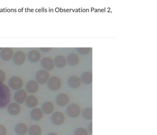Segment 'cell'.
I'll list each match as a JSON object with an SVG mask.
<instances>
[{
  "instance_id": "20",
  "label": "cell",
  "mask_w": 157,
  "mask_h": 135,
  "mask_svg": "<svg viewBox=\"0 0 157 135\" xmlns=\"http://www.w3.org/2000/svg\"><path fill=\"white\" fill-rule=\"evenodd\" d=\"M67 62L70 66H74L77 65L80 61V58L77 54L71 53L67 57Z\"/></svg>"
},
{
  "instance_id": "24",
  "label": "cell",
  "mask_w": 157,
  "mask_h": 135,
  "mask_svg": "<svg viewBox=\"0 0 157 135\" xmlns=\"http://www.w3.org/2000/svg\"><path fill=\"white\" fill-rule=\"evenodd\" d=\"M82 116L84 119L91 120L92 119V108L91 107H87L83 109L82 112Z\"/></svg>"
},
{
  "instance_id": "17",
  "label": "cell",
  "mask_w": 157,
  "mask_h": 135,
  "mask_svg": "<svg viewBox=\"0 0 157 135\" xmlns=\"http://www.w3.org/2000/svg\"><path fill=\"white\" fill-rule=\"evenodd\" d=\"M55 105L50 102H45L43 103L41 106V110L44 114L48 115L52 114L55 110Z\"/></svg>"
},
{
  "instance_id": "27",
  "label": "cell",
  "mask_w": 157,
  "mask_h": 135,
  "mask_svg": "<svg viewBox=\"0 0 157 135\" xmlns=\"http://www.w3.org/2000/svg\"><path fill=\"white\" fill-rule=\"evenodd\" d=\"M6 79V74L2 70H0V83H2L5 81Z\"/></svg>"
},
{
  "instance_id": "25",
  "label": "cell",
  "mask_w": 157,
  "mask_h": 135,
  "mask_svg": "<svg viewBox=\"0 0 157 135\" xmlns=\"http://www.w3.org/2000/svg\"><path fill=\"white\" fill-rule=\"evenodd\" d=\"M74 135H89V132L85 128L79 127L75 129Z\"/></svg>"
},
{
  "instance_id": "9",
  "label": "cell",
  "mask_w": 157,
  "mask_h": 135,
  "mask_svg": "<svg viewBox=\"0 0 157 135\" xmlns=\"http://www.w3.org/2000/svg\"><path fill=\"white\" fill-rule=\"evenodd\" d=\"M12 58L14 64L17 65H21L25 62L26 55L22 51H18L13 54Z\"/></svg>"
},
{
  "instance_id": "30",
  "label": "cell",
  "mask_w": 157,
  "mask_h": 135,
  "mask_svg": "<svg viewBox=\"0 0 157 135\" xmlns=\"http://www.w3.org/2000/svg\"><path fill=\"white\" fill-rule=\"evenodd\" d=\"M88 130L89 133L92 134V123H90L88 126Z\"/></svg>"
},
{
  "instance_id": "1",
  "label": "cell",
  "mask_w": 157,
  "mask_h": 135,
  "mask_svg": "<svg viewBox=\"0 0 157 135\" xmlns=\"http://www.w3.org/2000/svg\"><path fill=\"white\" fill-rule=\"evenodd\" d=\"M10 100V90L4 84L0 83V109L7 107Z\"/></svg>"
},
{
  "instance_id": "18",
  "label": "cell",
  "mask_w": 157,
  "mask_h": 135,
  "mask_svg": "<svg viewBox=\"0 0 157 135\" xmlns=\"http://www.w3.org/2000/svg\"><path fill=\"white\" fill-rule=\"evenodd\" d=\"M28 128L26 124L23 123L17 124L14 127V131L18 135H25L28 132Z\"/></svg>"
},
{
  "instance_id": "14",
  "label": "cell",
  "mask_w": 157,
  "mask_h": 135,
  "mask_svg": "<svg viewBox=\"0 0 157 135\" xmlns=\"http://www.w3.org/2000/svg\"><path fill=\"white\" fill-rule=\"evenodd\" d=\"M41 54L37 50L33 49L30 51L27 54V58L32 63L38 62L41 58Z\"/></svg>"
},
{
  "instance_id": "7",
  "label": "cell",
  "mask_w": 157,
  "mask_h": 135,
  "mask_svg": "<svg viewBox=\"0 0 157 135\" xmlns=\"http://www.w3.org/2000/svg\"><path fill=\"white\" fill-rule=\"evenodd\" d=\"M27 97V92L23 89H20L16 91L14 93V96H13L14 101L19 104L25 103Z\"/></svg>"
},
{
  "instance_id": "2",
  "label": "cell",
  "mask_w": 157,
  "mask_h": 135,
  "mask_svg": "<svg viewBox=\"0 0 157 135\" xmlns=\"http://www.w3.org/2000/svg\"><path fill=\"white\" fill-rule=\"evenodd\" d=\"M48 87L52 91L59 90L62 85V82L60 78L57 76H54L49 78L47 82Z\"/></svg>"
},
{
  "instance_id": "3",
  "label": "cell",
  "mask_w": 157,
  "mask_h": 135,
  "mask_svg": "<svg viewBox=\"0 0 157 135\" xmlns=\"http://www.w3.org/2000/svg\"><path fill=\"white\" fill-rule=\"evenodd\" d=\"M81 109L78 104L73 103L69 105L67 108V114L71 118H76L80 115Z\"/></svg>"
},
{
  "instance_id": "21",
  "label": "cell",
  "mask_w": 157,
  "mask_h": 135,
  "mask_svg": "<svg viewBox=\"0 0 157 135\" xmlns=\"http://www.w3.org/2000/svg\"><path fill=\"white\" fill-rule=\"evenodd\" d=\"M54 62L56 67L58 68H62L66 66L67 60L64 56L59 55L55 58Z\"/></svg>"
},
{
  "instance_id": "12",
  "label": "cell",
  "mask_w": 157,
  "mask_h": 135,
  "mask_svg": "<svg viewBox=\"0 0 157 135\" xmlns=\"http://www.w3.org/2000/svg\"><path fill=\"white\" fill-rule=\"evenodd\" d=\"M7 107V111L11 115H17L20 114L21 110L20 104L16 103H11Z\"/></svg>"
},
{
  "instance_id": "28",
  "label": "cell",
  "mask_w": 157,
  "mask_h": 135,
  "mask_svg": "<svg viewBox=\"0 0 157 135\" xmlns=\"http://www.w3.org/2000/svg\"><path fill=\"white\" fill-rule=\"evenodd\" d=\"M7 130L6 127L2 125H0V135H6Z\"/></svg>"
},
{
  "instance_id": "10",
  "label": "cell",
  "mask_w": 157,
  "mask_h": 135,
  "mask_svg": "<svg viewBox=\"0 0 157 135\" xmlns=\"http://www.w3.org/2000/svg\"><path fill=\"white\" fill-rule=\"evenodd\" d=\"M40 64L44 70L46 71L51 70L55 67L54 61L49 57H45L42 58Z\"/></svg>"
},
{
  "instance_id": "23",
  "label": "cell",
  "mask_w": 157,
  "mask_h": 135,
  "mask_svg": "<svg viewBox=\"0 0 157 135\" xmlns=\"http://www.w3.org/2000/svg\"><path fill=\"white\" fill-rule=\"evenodd\" d=\"M28 132L29 135H41L42 129L38 125H32L28 128Z\"/></svg>"
},
{
  "instance_id": "8",
  "label": "cell",
  "mask_w": 157,
  "mask_h": 135,
  "mask_svg": "<svg viewBox=\"0 0 157 135\" xmlns=\"http://www.w3.org/2000/svg\"><path fill=\"white\" fill-rule=\"evenodd\" d=\"M56 102L59 107H65L70 102L69 96L66 93H60L56 97Z\"/></svg>"
},
{
  "instance_id": "16",
  "label": "cell",
  "mask_w": 157,
  "mask_h": 135,
  "mask_svg": "<svg viewBox=\"0 0 157 135\" xmlns=\"http://www.w3.org/2000/svg\"><path fill=\"white\" fill-rule=\"evenodd\" d=\"M67 84L68 86L71 89H77L80 86L81 80L77 76H72L68 79Z\"/></svg>"
},
{
  "instance_id": "32",
  "label": "cell",
  "mask_w": 157,
  "mask_h": 135,
  "mask_svg": "<svg viewBox=\"0 0 157 135\" xmlns=\"http://www.w3.org/2000/svg\"><path fill=\"white\" fill-rule=\"evenodd\" d=\"M2 49H3V48L0 47V51H1L2 50Z\"/></svg>"
},
{
  "instance_id": "6",
  "label": "cell",
  "mask_w": 157,
  "mask_h": 135,
  "mask_svg": "<svg viewBox=\"0 0 157 135\" xmlns=\"http://www.w3.org/2000/svg\"><path fill=\"white\" fill-rule=\"evenodd\" d=\"M49 78V73L45 70H38L36 73L35 79L38 83L44 84L47 82Z\"/></svg>"
},
{
  "instance_id": "19",
  "label": "cell",
  "mask_w": 157,
  "mask_h": 135,
  "mask_svg": "<svg viewBox=\"0 0 157 135\" xmlns=\"http://www.w3.org/2000/svg\"><path fill=\"white\" fill-rule=\"evenodd\" d=\"M25 104L29 108H33L38 104V98L34 95H30L26 97Z\"/></svg>"
},
{
  "instance_id": "22",
  "label": "cell",
  "mask_w": 157,
  "mask_h": 135,
  "mask_svg": "<svg viewBox=\"0 0 157 135\" xmlns=\"http://www.w3.org/2000/svg\"><path fill=\"white\" fill-rule=\"evenodd\" d=\"M81 80L84 84H90L92 82V73L89 71H86L83 73L81 77Z\"/></svg>"
},
{
  "instance_id": "11",
  "label": "cell",
  "mask_w": 157,
  "mask_h": 135,
  "mask_svg": "<svg viewBox=\"0 0 157 135\" xmlns=\"http://www.w3.org/2000/svg\"><path fill=\"white\" fill-rule=\"evenodd\" d=\"M13 55V50L11 48H4L1 51L0 57L4 61L10 60Z\"/></svg>"
},
{
  "instance_id": "15",
  "label": "cell",
  "mask_w": 157,
  "mask_h": 135,
  "mask_svg": "<svg viewBox=\"0 0 157 135\" xmlns=\"http://www.w3.org/2000/svg\"><path fill=\"white\" fill-rule=\"evenodd\" d=\"M30 117L34 121H40L44 117V113L40 108L35 107L31 110Z\"/></svg>"
},
{
  "instance_id": "31",
  "label": "cell",
  "mask_w": 157,
  "mask_h": 135,
  "mask_svg": "<svg viewBox=\"0 0 157 135\" xmlns=\"http://www.w3.org/2000/svg\"><path fill=\"white\" fill-rule=\"evenodd\" d=\"M47 135H58L57 133L55 132H50V133H48Z\"/></svg>"
},
{
  "instance_id": "4",
  "label": "cell",
  "mask_w": 157,
  "mask_h": 135,
  "mask_svg": "<svg viewBox=\"0 0 157 135\" xmlns=\"http://www.w3.org/2000/svg\"><path fill=\"white\" fill-rule=\"evenodd\" d=\"M23 81L19 76H13L9 80V86L11 89L13 90H20L23 86Z\"/></svg>"
},
{
  "instance_id": "5",
  "label": "cell",
  "mask_w": 157,
  "mask_h": 135,
  "mask_svg": "<svg viewBox=\"0 0 157 135\" xmlns=\"http://www.w3.org/2000/svg\"><path fill=\"white\" fill-rule=\"evenodd\" d=\"M66 120V116L62 112L56 111L54 112L51 117V121L55 126L62 125Z\"/></svg>"
},
{
  "instance_id": "29",
  "label": "cell",
  "mask_w": 157,
  "mask_h": 135,
  "mask_svg": "<svg viewBox=\"0 0 157 135\" xmlns=\"http://www.w3.org/2000/svg\"><path fill=\"white\" fill-rule=\"evenodd\" d=\"M38 49H39L40 51H42V52H48L50 51V50L52 49V48H39Z\"/></svg>"
},
{
  "instance_id": "13",
  "label": "cell",
  "mask_w": 157,
  "mask_h": 135,
  "mask_svg": "<svg viewBox=\"0 0 157 135\" xmlns=\"http://www.w3.org/2000/svg\"><path fill=\"white\" fill-rule=\"evenodd\" d=\"M39 88V86L38 83L34 80H30L27 82L25 85L26 91L29 93H35L38 92Z\"/></svg>"
},
{
  "instance_id": "26",
  "label": "cell",
  "mask_w": 157,
  "mask_h": 135,
  "mask_svg": "<svg viewBox=\"0 0 157 135\" xmlns=\"http://www.w3.org/2000/svg\"><path fill=\"white\" fill-rule=\"evenodd\" d=\"M77 51L81 55H86L90 52V48H77Z\"/></svg>"
}]
</instances>
